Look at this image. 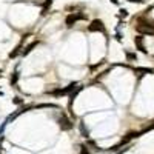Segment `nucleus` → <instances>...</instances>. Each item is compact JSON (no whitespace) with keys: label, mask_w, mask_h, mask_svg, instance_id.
Returning <instances> with one entry per match:
<instances>
[{"label":"nucleus","mask_w":154,"mask_h":154,"mask_svg":"<svg viewBox=\"0 0 154 154\" xmlns=\"http://www.w3.org/2000/svg\"><path fill=\"white\" fill-rule=\"evenodd\" d=\"M139 32H143V34H154V26H146V25H139L137 26Z\"/></svg>","instance_id":"1"}]
</instances>
